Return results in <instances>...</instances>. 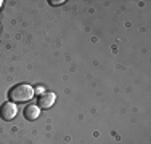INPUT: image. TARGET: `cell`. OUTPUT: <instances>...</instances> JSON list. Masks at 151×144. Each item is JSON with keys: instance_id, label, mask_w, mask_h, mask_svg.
I'll return each mask as SVG.
<instances>
[{"instance_id": "obj_1", "label": "cell", "mask_w": 151, "mask_h": 144, "mask_svg": "<svg viewBox=\"0 0 151 144\" xmlns=\"http://www.w3.org/2000/svg\"><path fill=\"white\" fill-rule=\"evenodd\" d=\"M8 98L12 103H27L34 98V88L27 83H18L10 88Z\"/></svg>"}, {"instance_id": "obj_2", "label": "cell", "mask_w": 151, "mask_h": 144, "mask_svg": "<svg viewBox=\"0 0 151 144\" xmlns=\"http://www.w3.org/2000/svg\"><path fill=\"white\" fill-rule=\"evenodd\" d=\"M18 114V107L15 106V103H3L2 106H0V118L5 122H10L13 120V118L16 117Z\"/></svg>"}, {"instance_id": "obj_3", "label": "cell", "mask_w": 151, "mask_h": 144, "mask_svg": "<svg viewBox=\"0 0 151 144\" xmlns=\"http://www.w3.org/2000/svg\"><path fill=\"white\" fill-rule=\"evenodd\" d=\"M55 101H56V95H55V93L44 91L40 96H39L37 104H35V106H37L39 109H50V107L55 104Z\"/></svg>"}, {"instance_id": "obj_4", "label": "cell", "mask_w": 151, "mask_h": 144, "mask_svg": "<svg viewBox=\"0 0 151 144\" xmlns=\"http://www.w3.org/2000/svg\"><path fill=\"white\" fill-rule=\"evenodd\" d=\"M39 114H40V109H39L35 104L26 106V107H24V112H23L24 118H26V120H29V122L35 120V118H39Z\"/></svg>"}, {"instance_id": "obj_5", "label": "cell", "mask_w": 151, "mask_h": 144, "mask_svg": "<svg viewBox=\"0 0 151 144\" xmlns=\"http://www.w3.org/2000/svg\"><path fill=\"white\" fill-rule=\"evenodd\" d=\"M0 6H2V0H0Z\"/></svg>"}]
</instances>
